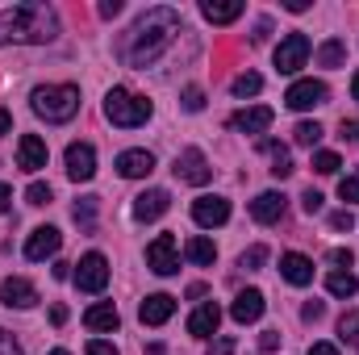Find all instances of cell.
Wrapping results in <instances>:
<instances>
[{
  "label": "cell",
  "mask_w": 359,
  "mask_h": 355,
  "mask_svg": "<svg viewBox=\"0 0 359 355\" xmlns=\"http://www.w3.org/2000/svg\"><path fill=\"white\" fill-rule=\"evenodd\" d=\"M180 34V13L176 8H147L134 25H130V34L121 38V46H117V55H121V63L126 67H151L172 42H176Z\"/></svg>",
  "instance_id": "1"
},
{
  "label": "cell",
  "mask_w": 359,
  "mask_h": 355,
  "mask_svg": "<svg viewBox=\"0 0 359 355\" xmlns=\"http://www.w3.org/2000/svg\"><path fill=\"white\" fill-rule=\"evenodd\" d=\"M59 38V13L50 4H13L0 13V46L8 42H25V46H42V42H55Z\"/></svg>",
  "instance_id": "2"
},
{
  "label": "cell",
  "mask_w": 359,
  "mask_h": 355,
  "mask_svg": "<svg viewBox=\"0 0 359 355\" xmlns=\"http://www.w3.org/2000/svg\"><path fill=\"white\" fill-rule=\"evenodd\" d=\"M29 105H34L38 117L59 126V121H72L80 113V88L76 84H42V88H34Z\"/></svg>",
  "instance_id": "3"
},
{
  "label": "cell",
  "mask_w": 359,
  "mask_h": 355,
  "mask_svg": "<svg viewBox=\"0 0 359 355\" xmlns=\"http://www.w3.org/2000/svg\"><path fill=\"white\" fill-rule=\"evenodd\" d=\"M151 113H155V105H151L147 96L130 92V88H109V96H104V117H109L113 126H121V130L147 126Z\"/></svg>",
  "instance_id": "4"
},
{
  "label": "cell",
  "mask_w": 359,
  "mask_h": 355,
  "mask_svg": "<svg viewBox=\"0 0 359 355\" xmlns=\"http://www.w3.org/2000/svg\"><path fill=\"white\" fill-rule=\"evenodd\" d=\"M309 55H313L309 38H305V34H288V38L276 46V67H280V76H292V72H301V67L309 63Z\"/></svg>",
  "instance_id": "5"
},
{
  "label": "cell",
  "mask_w": 359,
  "mask_h": 355,
  "mask_svg": "<svg viewBox=\"0 0 359 355\" xmlns=\"http://www.w3.org/2000/svg\"><path fill=\"white\" fill-rule=\"evenodd\" d=\"M76 284H80V293H104V284H109V260L100 251H88L76 264Z\"/></svg>",
  "instance_id": "6"
},
{
  "label": "cell",
  "mask_w": 359,
  "mask_h": 355,
  "mask_svg": "<svg viewBox=\"0 0 359 355\" xmlns=\"http://www.w3.org/2000/svg\"><path fill=\"white\" fill-rule=\"evenodd\" d=\"M326 84L322 80H297L292 88L284 92V105L288 109H297V113H305V109H318V105H326Z\"/></svg>",
  "instance_id": "7"
},
{
  "label": "cell",
  "mask_w": 359,
  "mask_h": 355,
  "mask_svg": "<svg viewBox=\"0 0 359 355\" xmlns=\"http://www.w3.org/2000/svg\"><path fill=\"white\" fill-rule=\"evenodd\" d=\"M226 217H230V201L226 196H196L192 201V222L196 226L213 230V226H226Z\"/></svg>",
  "instance_id": "8"
},
{
  "label": "cell",
  "mask_w": 359,
  "mask_h": 355,
  "mask_svg": "<svg viewBox=\"0 0 359 355\" xmlns=\"http://www.w3.org/2000/svg\"><path fill=\"white\" fill-rule=\"evenodd\" d=\"M59 247H63V234H59L55 226H38V230L25 239V260L42 264V260H50V255H59Z\"/></svg>",
  "instance_id": "9"
},
{
  "label": "cell",
  "mask_w": 359,
  "mask_h": 355,
  "mask_svg": "<svg viewBox=\"0 0 359 355\" xmlns=\"http://www.w3.org/2000/svg\"><path fill=\"white\" fill-rule=\"evenodd\" d=\"M147 267L159 272V276H172L180 267V255H176V239L172 234H159L151 247H147Z\"/></svg>",
  "instance_id": "10"
},
{
  "label": "cell",
  "mask_w": 359,
  "mask_h": 355,
  "mask_svg": "<svg viewBox=\"0 0 359 355\" xmlns=\"http://www.w3.org/2000/svg\"><path fill=\"white\" fill-rule=\"evenodd\" d=\"M176 176L184 180V184H209V176H213V168H209L205 151H196V147L180 151V159H176Z\"/></svg>",
  "instance_id": "11"
},
{
  "label": "cell",
  "mask_w": 359,
  "mask_h": 355,
  "mask_svg": "<svg viewBox=\"0 0 359 355\" xmlns=\"http://www.w3.org/2000/svg\"><path fill=\"white\" fill-rule=\"evenodd\" d=\"M0 301H4L8 309H29V305H38V288H34L25 276H8V280L0 284Z\"/></svg>",
  "instance_id": "12"
},
{
  "label": "cell",
  "mask_w": 359,
  "mask_h": 355,
  "mask_svg": "<svg viewBox=\"0 0 359 355\" xmlns=\"http://www.w3.org/2000/svg\"><path fill=\"white\" fill-rule=\"evenodd\" d=\"M17 168L21 172H42L46 168V142L38 134H21V142H17Z\"/></svg>",
  "instance_id": "13"
},
{
  "label": "cell",
  "mask_w": 359,
  "mask_h": 355,
  "mask_svg": "<svg viewBox=\"0 0 359 355\" xmlns=\"http://www.w3.org/2000/svg\"><path fill=\"white\" fill-rule=\"evenodd\" d=\"M284 209H288L284 192H259V196L251 201V217H255L259 226H276V222L284 217Z\"/></svg>",
  "instance_id": "14"
},
{
  "label": "cell",
  "mask_w": 359,
  "mask_h": 355,
  "mask_svg": "<svg viewBox=\"0 0 359 355\" xmlns=\"http://www.w3.org/2000/svg\"><path fill=\"white\" fill-rule=\"evenodd\" d=\"M168 205H172V196L163 188H147L142 196H134V217L138 222H155V217L168 213Z\"/></svg>",
  "instance_id": "15"
},
{
  "label": "cell",
  "mask_w": 359,
  "mask_h": 355,
  "mask_svg": "<svg viewBox=\"0 0 359 355\" xmlns=\"http://www.w3.org/2000/svg\"><path fill=\"white\" fill-rule=\"evenodd\" d=\"M172 309H176V297H168V293H151V297L138 305V318H142V326H163V322L172 318Z\"/></svg>",
  "instance_id": "16"
},
{
  "label": "cell",
  "mask_w": 359,
  "mask_h": 355,
  "mask_svg": "<svg viewBox=\"0 0 359 355\" xmlns=\"http://www.w3.org/2000/svg\"><path fill=\"white\" fill-rule=\"evenodd\" d=\"M67 176L72 180L96 176V151H92L88 142H72V147H67Z\"/></svg>",
  "instance_id": "17"
},
{
  "label": "cell",
  "mask_w": 359,
  "mask_h": 355,
  "mask_svg": "<svg viewBox=\"0 0 359 355\" xmlns=\"http://www.w3.org/2000/svg\"><path fill=\"white\" fill-rule=\"evenodd\" d=\"M271 117H276V113H271L268 105H251V109H238V113L230 117V126L243 130V134H264L271 126Z\"/></svg>",
  "instance_id": "18"
},
{
  "label": "cell",
  "mask_w": 359,
  "mask_h": 355,
  "mask_svg": "<svg viewBox=\"0 0 359 355\" xmlns=\"http://www.w3.org/2000/svg\"><path fill=\"white\" fill-rule=\"evenodd\" d=\"M264 305H268V301H264V293H259V288H247V293H238V297H234L230 314H234V322H243V326H247V322H259V318H264Z\"/></svg>",
  "instance_id": "19"
},
{
  "label": "cell",
  "mask_w": 359,
  "mask_h": 355,
  "mask_svg": "<svg viewBox=\"0 0 359 355\" xmlns=\"http://www.w3.org/2000/svg\"><path fill=\"white\" fill-rule=\"evenodd\" d=\"M117 172L126 180L151 176V172H155V155H151V151H121V155H117Z\"/></svg>",
  "instance_id": "20"
},
{
  "label": "cell",
  "mask_w": 359,
  "mask_h": 355,
  "mask_svg": "<svg viewBox=\"0 0 359 355\" xmlns=\"http://www.w3.org/2000/svg\"><path fill=\"white\" fill-rule=\"evenodd\" d=\"M280 276L288 280V284H309L313 280V260H305L301 251H288V255H280Z\"/></svg>",
  "instance_id": "21"
},
{
  "label": "cell",
  "mask_w": 359,
  "mask_h": 355,
  "mask_svg": "<svg viewBox=\"0 0 359 355\" xmlns=\"http://www.w3.org/2000/svg\"><path fill=\"white\" fill-rule=\"evenodd\" d=\"M217 326H222V309H217L213 301L201 305V309H192V318H188V335H196V339L217 335Z\"/></svg>",
  "instance_id": "22"
},
{
  "label": "cell",
  "mask_w": 359,
  "mask_h": 355,
  "mask_svg": "<svg viewBox=\"0 0 359 355\" xmlns=\"http://www.w3.org/2000/svg\"><path fill=\"white\" fill-rule=\"evenodd\" d=\"M243 8H247L243 0H205V4H201L205 21H213V25H230V21H238Z\"/></svg>",
  "instance_id": "23"
},
{
  "label": "cell",
  "mask_w": 359,
  "mask_h": 355,
  "mask_svg": "<svg viewBox=\"0 0 359 355\" xmlns=\"http://www.w3.org/2000/svg\"><path fill=\"white\" fill-rule=\"evenodd\" d=\"M117 322H121V318H117V309H113V305H92L88 314H84V326H88V330H96V335L117 330Z\"/></svg>",
  "instance_id": "24"
},
{
  "label": "cell",
  "mask_w": 359,
  "mask_h": 355,
  "mask_svg": "<svg viewBox=\"0 0 359 355\" xmlns=\"http://www.w3.org/2000/svg\"><path fill=\"white\" fill-rule=\"evenodd\" d=\"M313 59H318V67H343V63H347V46H343L339 38H330V42H322V46H318V55H313Z\"/></svg>",
  "instance_id": "25"
},
{
  "label": "cell",
  "mask_w": 359,
  "mask_h": 355,
  "mask_svg": "<svg viewBox=\"0 0 359 355\" xmlns=\"http://www.w3.org/2000/svg\"><path fill=\"white\" fill-rule=\"evenodd\" d=\"M184 255H188L192 264L209 267V264H213V260H217V247H213L209 239H201V234H196V239H188V247H184Z\"/></svg>",
  "instance_id": "26"
},
{
  "label": "cell",
  "mask_w": 359,
  "mask_h": 355,
  "mask_svg": "<svg viewBox=\"0 0 359 355\" xmlns=\"http://www.w3.org/2000/svg\"><path fill=\"white\" fill-rule=\"evenodd\" d=\"M326 288H330V297H355L359 280L351 272H330V276H326Z\"/></svg>",
  "instance_id": "27"
},
{
  "label": "cell",
  "mask_w": 359,
  "mask_h": 355,
  "mask_svg": "<svg viewBox=\"0 0 359 355\" xmlns=\"http://www.w3.org/2000/svg\"><path fill=\"white\" fill-rule=\"evenodd\" d=\"M264 151H271V176L276 180L292 176V159H288V151H284L280 142H264Z\"/></svg>",
  "instance_id": "28"
},
{
  "label": "cell",
  "mask_w": 359,
  "mask_h": 355,
  "mask_svg": "<svg viewBox=\"0 0 359 355\" xmlns=\"http://www.w3.org/2000/svg\"><path fill=\"white\" fill-rule=\"evenodd\" d=\"M339 339L351 343V347H359V309H351V314L339 318Z\"/></svg>",
  "instance_id": "29"
},
{
  "label": "cell",
  "mask_w": 359,
  "mask_h": 355,
  "mask_svg": "<svg viewBox=\"0 0 359 355\" xmlns=\"http://www.w3.org/2000/svg\"><path fill=\"white\" fill-rule=\"evenodd\" d=\"M264 264H268V247H264V243L247 247V251H243V260H238V267H243V272H259Z\"/></svg>",
  "instance_id": "30"
},
{
  "label": "cell",
  "mask_w": 359,
  "mask_h": 355,
  "mask_svg": "<svg viewBox=\"0 0 359 355\" xmlns=\"http://www.w3.org/2000/svg\"><path fill=\"white\" fill-rule=\"evenodd\" d=\"M339 168H343V163H339L334 151H318V155H313V172H318V176H334Z\"/></svg>",
  "instance_id": "31"
},
{
  "label": "cell",
  "mask_w": 359,
  "mask_h": 355,
  "mask_svg": "<svg viewBox=\"0 0 359 355\" xmlns=\"http://www.w3.org/2000/svg\"><path fill=\"white\" fill-rule=\"evenodd\" d=\"M259 88H264V76H255V72H243L234 80V96H255Z\"/></svg>",
  "instance_id": "32"
},
{
  "label": "cell",
  "mask_w": 359,
  "mask_h": 355,
  "mask_svg": "<svg viewBox=\"0 0 359 355\" xmlns=\"http://www.w3.org/2000/svg\"><path fill=\"white\" fill-rule=\"evenodd\" d=\"M292 138H297L301 147H313V142L322 138V126H318V121H301V126L292 130Z\"/></svg>",
  "instance_id": "33"
},
{
  "label": "cell",
  "mask_w": 359,
  "mask_h": 355,
  "mask_svg": "<svg viewBox=\"0 0 359 355\" xmlns=\"http://www.w3.org/2000/svg\"><path fill=\"white\" fill-rule=\"evenodd\" d=\"M25 201H29V205H50V184L34 180V184L25 188Z\"/></svg>",
  "instance_id": "34"
},
{
  "label": "cell",
  "mask_w": 359,
  "mask_h": 355,
  "mask_svg": "<svg viewBox=\"0 0 359 355\" xmlns=\"http://www.w3.org/2000/svg\"><path fill=\"white\" fill-rule=\"evenodd\" d=\"M96 201H100V196H80V201H76V209H72V213H76V222H84V226H88L92 217H96Z\"/></svg>",
  "instance_id": "35"
},
{
  "label": "cell",
  "mask_w": 359,
  "mask_h": 355,
  "mask_svg": "<svg viewBox=\"0 0 359 355\" xmlns=\"http://www.w3.org/2000/svg\"><path fill=\"white\" fill-rule=\"evenodd\" d=\"M339 196H343V201H359V176H343L339 180Z\"/></svg>",
  "instance_id": "36"
},
{
  "label": "cell",
  "mask_w": 359,
  "mask_h": 355,
  "mask_svg": "<svg viewBox=\"0 0 359 355\" xmlns=\"http://www.w3.org/2000/svg\"><path fill=\"white\" fill-rule=\"evenodd\" d=\"M184 109H188V113H201V109H205V92L201 88H184Z\"/></svg>",
  "instance_id": "37"
},
{
  "label": "cell",
  "mask_w": 359,
  "mask_h": 355,
  "mask_svg": "<svg viewBox=\"0 0 359 355\" xmlns=\"http://www.w3.org/2000/svg\"><path fill=\"white\" fill-rule=\"evenodd\" d=\"M330 226H334V230H351V226H355L351 209H339V213H330Z\"/></svg>",
  "instance_id": "38"
},
{
  "label": "cell",
  "mask_w": 359,
  "mask_h": 355,
  "mask_svg": "<svg viewBox=\"0 0 359 355\" xmlns=\"http://www.w3.org/2000/svg\"><path fill=\"white\" fill-rule=\"evenodd\" d=\"M0 355H21V347H17V339H13L8 330H0Z\"/></svg>",
  "instance_id": "39"
},
{
  "label": "cell",
  "mask_w": 359,
  "mask_h": 355,
  "mask_svg": "<svg viewBox=\"0 0 359 355\" xmlns=\"http://www.w3.org/2000/svg\"><path fill=\"white\" fill-rule=\"evenodd\" d=\"M322 314H326V305H322V301H309V305L301 309V318H305V322H318Z\"/></svg>",
  "instance_id": "40"
},
{
  "label": "cell",
  "mask_w": 359,
  "mask_h": 355,
  "mask_svg": "<svg viewBox=\"0 0 359 355\" xmlns=\"http://www.w3.org/2000/svg\"><path fill=\"white\" fill-rule=\"evenodd\" d=\"M88 355H117V347H113V343H104V339H92Z\"/></svg>",
  "instance_id": "41"
},
{
  "label": "cell",
  "mask_w": 359,
  "mask_h": 355,
  "mask_svg": "<svg viewBox=\"0 0 359 355\" xmlns=\"http://www.w3.org/2000/svg\"><path fill=\"white\" fill-rule=\"evenodd\" d=\"M301 201H305V213H318V209H322V192H313V188H309Z\"/></svg>",
  "instance_id": "42"
},
{
  "label": "cell",
  "mask_w": 359,
  "mask_h": 355,
  "mask_svg": "<svg viewBox=\"0 0 359 355\" xmlns=\"http://www.w3.org/2000/svg\"><path fill=\"white\" fill-rule=\"evenodd\" d=\"M209 355H234V339H217V343L209 347Z\"/></svg>",
  "instance_id": "43"
},
{
  "label": "cell",
  "mask_w": 359,
  "mask_h": 355,
  "mask_svg": "<svg viewBox=\"0 0 359 355\" xmlns=\"http://www.w3.org/2000/svg\"><path fill=\"white\" fill-rule=\"evenodd\" d=\"M330 260H334L339 272H343V267H351V251H347V247H339V251H330Z\"/></svg>",
  "instance_id": "44"
},
{
  "label": "cell",
  "mask_w": 359,
  "mask_h": 355,
  "mask_svg": "<svg viewBox=\"0 0 359 355\" xmlns=\"http://www.w3.org/2000/svg\"><path fill=\"white\" fill-rule=\"evenodd\" d=\"M343 138H347V142H359V117L355 121H343Z\"/></svg>",
  "instance_id": "45"
},
{
  "label": "cell",
  "mask_w": 359,
  "mask_h": 355,
  "mask_svg": "<svg viewBox=\"0 0 359 355\" xmlns=\"http://www.w3.org/2000/svg\"><path fill=\"white\" fill-rule=\"evenodd\" d=\"M276 343H280V335H276V330H264V339H259V347H264V351H276Z\"/></svg>",
  "instance_id": "46"
},
{
  "label": "cell",
  "mask_w": 359,
  "mask_h": 355,
  "mask_svg": "<svg viewBox=\"0 0 359 355\" xmlns=\"http://www.w3.org/2000/svg\"><path fill=\"white\" fill-rule=\"evenodd\" d=\"M117 13H121V0H104L100 4V17H117Z\"/></svg>",
  "instance_id": "47"
},
{
  "label": "cell",
  "mask_w": 359,
  "mask_h": 355,
  "mask_svg": "<svg viewBox=\"0 0 359 355\" xmlns=\"http://www.w3.org/2000/svg\"><path fill=\"white\" fill-rule=\"evenodd\" d=\"M8 205H13V188L0 184V213H8Z\"/></svg>",
  "instance_id": "48"
},
{
  "label": "cell",
  "mask_w": 359,
  "mask_h": 355,
  "mask_svg": "<svg viewBox=\"0 0 359 355\" xmlns=\"http://www.w3.org/2000/svg\"><path fill=\"white\" fill-rule=\"evenodd\" d=\"M309 355H339V347H334V343H313Z\"/></svg>",
  "instance_id": "49"
},
{
  "label": "cell",
  "mask_w": 359,
  "mask_h": 355,
  "mask_svg": "<svg viewBox=\"0 0 359 355\" xmlns=\"http://www.w3.org/2000/svg\"><path fill=\"white\" fill-rule=\"evenodd\" d=\"M284 8H288V13H305V8H309V0H284Z\"/></svg>",
  "instance_id": "50"
},
{
  "label": "cell",
  "mask_w": 359,
  "mask_h": 355,
  "mask_svg": "<svg viewBox=\"0 0 359 355\" xmlns=\"http://www.w3.org/2000/svg\"><path fill=\"white\" fill-rule=\"evenodd\" d=\"M50 322H55V326H63V322H67V309H63V305H55V309H50Z\"/></svg>",
  "instance_id": "51"
},
{
  "label": "cell",
  "mask_w": 359,
  "mask_h": 355,
  "mask_svg": "<svg viewBox=\"0 0 359 355\" xmlns=\"http://www.w3.org/2000/svg\"><path fill=\"white\" fill-rule=\"evenodd\" d=\"M8 130H13V117H8V109H0V138H4Z\"/></svg>",
  "instance_id": "52"
},
{
  "label": "cell",
  "mask_w": 359,
  "mask_h": 355,
  "mask_svg": "<svg viewBox=\"0 0 359 355\" xmlns=\"http://www.w3.org/2000/svg\"><path fill=\"white\" fill-rule=\"evenodd\" d=\"M351 96L359 100V72H355V80H351Z\"/></svg>",
  "instance_id": "53"
},
{
  "label": "cell",
  "mask_w": 359,
  "mask_h": 355,
  "mask_svg": "<svg viewBox=\"0 0 359 355\" xmlns=\"http://www.w3.org/2000/svg\"><path fill=\"white\" fill-rule=\"evenodd\" d=\"M50 355H72V351H63V347H55V351H50Z\"/></svg>",
  "instance_id": "54"
}]
</instances>
